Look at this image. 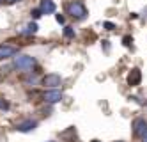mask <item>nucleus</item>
Segmentation results:
<instances>
[{"mask_svg":"<svg viewBox=\"0 0 147 142\" xmlns=\"http://www.w3.org/2000/svg\"><path fill=\"white\" fill-rule=\"evenodd\" d=\"M67 14L71 18L78 20V21H83V20L87 18L89 13H87V7H85L83 2H80V0H73V2L67 4Z\"/></svg>","mask_w":147,"mask_h":142,"instance_id":"f257e3e1","label":"nucleus"},{"mask_svg":"<svg viewBox=\"0 0 147 142\" xmlns=\"http://www.w3.org/2000/svg\"><path fill=\"white\" fill-rule=\"evenodd\" d=\"M36 59L32 55H18L14 57V68L18 69H23V71H28V69H32L36 68Z\"/></svg>","mask_w":147,"mask_h":142,"instance_id":"f03ea898","label":"nucleus"},{"mask_svg":"<svg viewBox=\"0 0 147 142\" xmlns=\"http://www.w3.org/2000/svg\"><path fill=\"white\" fill-rule=\"evenodd\" d=\"M60 84H62V76L59 73H48L43 76V85L48 89H57Z\"/></svg>","mask_w":147,"mask_h":142,"instance_id":"7ed1b4c3","label":"nucleus"},{"mask_svg":"<svg viewBox=\"0 0 147 142\" xmlns=\"http://www.w3.org/2000/svg\"><path fill=\"white\" fill-rule=\"evenodd\" d=\"M131 128H133L135 137H144L147 133V121L142 119V117H138V119H135V121H133Z\"/></svg>","mask_w":147,"mask_h":142,"instance_id":"20e7f679","label":"nucleus"},{"mask_svg":"<svg viewBox=\"0 0 147 142\" xmlns=\"http://www.w3.org/2000/svg\"><path fill=\"white\" fill-rule=\"evenodd\" d=\"M43 100L46 101V103H59V101H62V92L60 91H57V89H50V91H46L45 94H43Z\"/></svg>","mask_w":147,"mask_h":142,"instance_id":"39448f33","label":"nucleus"},{"mask_svg":"<svg viewBox=\"0 0 147 142\" xmlns=\"http://www.w3.org/2000/svg\"><path fill=\"white\" fill-rule=\"evenodd\" d=\"M18 53V48L11 46V45H0V60H5V59H11Z\"/></svg>","mask_w":147,"mask_h":142,"instance_id":"423d86ee","label":"nucleus"},{"mask_svg":"<svg viewBox=\"0 0 147 142\" xmlns=\"http://www.w3.org/2000/svg\"><path fill=\"white\" fill-rule=\"evenodd\" d=\"M37 128V121H32V119H27V121H22V123H18L16 130L18 132H22V133H28V132H32V130Z\"/></svg>","mask_w":147,"mask_h":142,"instance_id":"0eeeda50","label":"nucleus"},{"mask_svg":"<svg viewBox=\"0 0 147 142\" xmlns=\"http://www.w3.org/2000/svg\"><path fill=\"white\" fill-rule=\"evenodd\" d=\"M140 82H142V71L138 68H133L129 71V75H128V84L131 87H135V85H138Z\"/></svg>","mask_w":147,"mask_h":142,"instance_id":"6e6552de","label":"nucleus"},{"mask_svg":"<svg viewBox=\"0 0 147 142\" xmlns=\"http://www.w3.org/2000/svg\"><path fill=\"white\" fill-rule=\"evenodd\" d=\"M39 9L43 11V14H53L57 5H55L53 0H41V7Z\"/></svg>","mask_w":147,"mask_h":142,"instance_id":"1a4fd4ad","label":"nucleus"},{"mask_svg":"<svg viewBox=\"0 0 147 142\" xmlns=\"http://www.w3.org/2000/svg\"><path fill=\"white\" fill-rule=\"evenodd\" d=\"M37 29H39V27H37V23H36V21H32V23H28V25H27V29L22 32V34H36Z\"/></svg>","mask_w":147,"mask_h":142,"instance_id":"9d476101","label":"nucleus"},{"mask_svg":"<svg viewBox=\"0 0 147 142\" xmlns=\"http://www.w3.org/2000/svg\"><path fill=\"white\" fill-rule=\"evenodd\" d=\"M64 37L73 39V37H75V29H73V27H64Z\"/></svg>","mask_w":147,"mask_h":142,"instance_id":"9b49d317","label":"nucleus"},{"mask_svg":"<svg viewBox=\"0 0 147 142\" xmlns=\"http://www.w3.org/2000/svg\"><path fill=\"white\" fill-rule=\"evenodd\" d=\"M41 14H43V11H41V9H34V11H32V18H34V20L41 18Z\"/></svg>","mask_w":147,"mask_h":142,"instance_id":"f8f14e48","label":"nucleus"},{"mask_svg":"<svg viewBox=\"0 0 147 142\" xmlns=\"http://www.w3.org/2000/svg\"><path fill=\"white\" fill-rule=\"evenodd\" d=\"M55 20L59 21V23H60V25H64V23H66V18H64V16H62V14H55Z\"/></svg>","mask_w":147,"mask_h":142,"instance_id":"ddd939ff","label":"nucleus"},{"mask_svg":"<svg viewBox=\"0 0 147 142\" xmlns=\"http://www.w3.org/2000/svg\"><path fill=\"white\" fill-rule=\"evenodd\" d=\"M105 29H107V30H113V29H115V25L112 23V21H105Z\"/></svg>","mask_w":147,"mask_h":142,"instance_id":"4468645a","label":"nucleus"},{"mask_svg":"<svg viewBox=\"0 0 147 142\" xmlns=\"http://www.w3.org/2000/svg\"><path fill=\"white\" fill-rule=\"evenodd\" d=\"M4 108H9V103L4 101V100H0V110H4Z\"/></svg>","mask_w":147,"mask_h":142,"instance_id":"2eb2a0df","label":"nucleus"},{"mask_svg":"<svg viewBox=\"0 0 147 142\" xmlns=\"http://www.w3.org/2000/svg\"><path fill=\"white\" fill-rule=\"evenodd\" d=\"M122 41H124V45H126V46H129V45H131V37H129V36H126Z\"/></svg>","mask_w":147,"mask_h":142,"instance_id":"dca6fc26","label":"nucleus"},{"mask_svg":"<svg viewBox=\"0 0 147 142\" xmlns=\"http://www.w3.org/2000/svg\"><path fill=\"white\" fill-rule=\"evenodd\" d=\"M14 2H20V0H5V4H14Z\"/></svg>","mask_w":147,"mask_h":142,"instance_id":"f3484780","label":"nucleus"},{"mask_svg":"<svg viewBox=\"0 0 147 142\" xmlns=\"http://www.w3.org/2000/svg\"><path fill=\"white\" fill-rule=\"evenodd\" d=\"M142 142H147V133H145V135L142 137Z\"/></svg>","mask_w":147,"mask_h":142,"instance_id":"a211bd4d","label":"nucleus"},{"mask_svg":"<svg viewBox=\"0 0 147 142\" xmlns=\"http://www.w3.org/2000/svg\"><path fill=\"white\" fill-rule=\"evenodd\" d=\"M92 142H99V140H92Z\"/></svg>","mask_w":147,"mask_h":142,"instance_id":"6ab92c4d","label":"nucleus"},{"mask_svg":"<svg viewBox=\"0 0 147 142\" xmlns=\"http://www.w3.org/2000/svg\"><path fill=\"white\" fill-rule=\"evenodd\" d=\"M50 142H55V140H50Z\"/></svg>","mask_w":147,"mask_h":142,"instance_id":"aec40b11","label":"nucleus"}]
</instances>
